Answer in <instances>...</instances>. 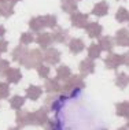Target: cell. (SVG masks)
I'll use <instances>...</instances> for the list:
<instances>
[{
	"label": "cell",
	"mask_w": 129,
	"mask_h": 130,
	"mask_svg": "<svg viewBox=\"0 0 129 130\" xmlns=\"http://www.w3.org/2000/svg\"><path fill=\"white\" fill-rule=\"evenodd\" d=\"M34 40H36V38H34L33 33H30V31H25V33H22V34H21V38H19L21 44H23V45L32 44Z\"/></svg>",
	"instance_id": "obj_32"
},
{
	"label": "cell",
	"mask_w": 129,
	"mask_h": 130,
	"mask_svg": "<svg viewBox=\"0 0 129 130\" xmlns=\"http://www.w3.org/2000/svg\"><path fill=\"white\" fill-rule=\"evenodd\" d=\"M8 130H19V127H10Z\"/></svg>",
	"instance_id": "obj_41"
},
{
	"label": "cell",
	"mask_w": 129,
	"mask_h": 130,
	"mask_svg": "<svg viewBox=\"0 0 129 130\" xmlns=\"http://www.w3.org/2000/svg\"><path fill=\"white\" fill-rule=\"evenodd\" d=\"M128 47H129V44H128Z\"/></svg>",
	"instance_id": "obj_44"
},
{
	"label": "cell",
	"mask_w": 129,
	"mask_h": 130,
	"mask_svg": "<svg viewBox=\"0 0 129 130\" xmlns=\"http://www.w3.org/2000/svg\"><path fill=\"white\" fill-rule=\"evenodd\" d=\"M85 88V81L82 75H71L67 81H65L63 85H61V94H63L66 99H73Z\"/></svg>",
	"instance_id": "obj_1"
},
{
	"label": "cell",
	"mask_w": 129,
	"mask_h": 130,
	"mask_svg": "<svg viewBox=\"0 0 129 130\" xmlns=\"http://www.w3.org/2000/svg\"><path fill=\"white\" fill-rule=\"evenodd\" d=\"M10 3H11V4H17V3L18 2H21V0H8Z\"/></svg>",
	"instance_id": "obj_39"
},
{
	"label": "cell",
	"mask_w": 129,
	"mask_h": 130,
	"mask_svg": "<svg viewBox=\"0 0 129 130\" xmlns=\"http://www.w3.org/2000/svg\"><path fill=\"white\" fill-rule=\"evenodd\" d=\"M69 50H70L71 54L77 55L85 50V44L81 38H71L70 43H69Z\"/></svg>",
	"instance_id": "obj_19"
},
{
	"label": "cell",
	"mask_w": 129,
	"mask_h": 130,
	"mask_svg": "<svg viewBox=\"0 0 129 130\" xmlns=\"http://www.w3.org/2000/svg\"><path fill=\"white\" fill-rule=\"evenodd\" d=\"M47 130H62V123L59 121V118H54V119H48L47 125H45Z\"/></svg>",
	"instance_id": "obj_31"
},
{
	"label": "cell",
	"mask_w": 129,
	"mask_h": 130,
	"mask_svg": "<svg viewBox=\"0 0 129 130\" xmlns=\"http://www.w3.org/2000/svg\"><path fill=\"white\" fill-rule=\"evenodd\" d=\"M92 14L95 17H106L107 14H109V3L104 2V0H102V2L96 3L95 6H93L92 8Z\"/></svg>",
	"instance_id": "obj_16"
},
{
	"label": "cell",
	"mask_w": 129,
	"mask_h": 130,
	"mask_svg": "<svg viewBox=\"0 0 129 130\" xmlns=\"http://www.w3.org/2000/svg\"><path fill=\"white\" fill-rule=\"evenodd\" d=\"M116 45V41L111 36H102L99 38V47L102 51L106 52H113V48Z\"/></svg>",
	"instance_id": "obj_15"
},
{
	"label": "cell",
	"mask_w": 129,
	"mask_h": 130,
	"mask_svg": "<svg viewBox=\"0 0 129 130\" xmlns=\"http://www.w3.org/2000/svg\"><path fill=\"white\" fill-rule=\"evenodd\" d=\"M116 85L121 89H125L129 85V75L126 73H118L116 75Z\"/></svg>",
	"instance_id": "obj_26"
},
{
	"label": "cell",
	"mask_w": 129,
	"mask_h": 130,
	"mask_svg": "<svg viewBox=\"0 0 129 130\" xmlns=\"http://www.w3.org/2000/svg\"><path fill=\"white\" fill-rule=\"evenodd\" d=\"M44 62V56L43 52L40 50H32L26 54V56L22 59L19 63L27 70H32V69H37L40 64H43Z\"/></svg>",
	"instance_id": "obj_2"
},
{
	"label": "cell",
	"mask_w": 129,
	"mask_h": 130,
	"mask_svg": "<svg viewBox=\"0 0 129 130\" xmlns=\"http://www.w3.org/2000/svg\"><path fill=\"white\" fill-rule=\"evenodd\" d=\"M15 122L18 127H25L30 125V112L26 110H18L15 115Z\"/></svg>",
	"instance_id": "obj_12"
},
{
	"label": "cell",
	"mask_w": 129,
	"mask_h": 130,
	"mask_svg": "<svg viewBox=\"0 0 129 130\" xmlns=\"http://www.w3.org/2000/svg\"><path fill=\"white\" fill-rule=\"evenodd\" d=\"M23 104H25V97L23 96H19V94H15V96H12L11 99H10V105H11V108L14 110H21V108L23 107Z\"/></svg>",
	"instance_id": "obj_27"
},
{
	"label": "cell",
	"mask_w": 129,
	"mask_h": 130,
	"mask_svg": "<svg viewBox=\"0 0 129 130\" xmlns=\"http://www.w3.org/2000/svg\"><path fill=\"white\" fill-rule=\"evenodd\" d=\"M65 100H66V97L63 94H58V96H55V94H48V96L45 97V107L51 111L58 112L62 108Z\"/></svg>",
	"instance_id": "obj_4"
},
{
	"label": "cell",
	"mask_w": 129,
	"mask_h": 130,
	"mask_svg": "<svg viewBox=\"0 0 129 130\" xmlns=\"http://www.w3.org/2000/svg\"><path fill=\"white\" fill-rule=\"evenodd\" d=\"M34 41H36V43L39 44L40 47L43 48V50H47V48H50V47H51V44L54 43L51 33H48V31H43V33H39Z\"/></svg>",
	"instance_id": "obj_13"
},
{
	"label": "cell",
	"mask_w": 129,
	"mask_h": 130,
	"mask_svg": "<svg viewBox=\"0 0 129 130\" xmlns=\"http://www.w3.org/2000/svg\"><path fill=\"white\" fill-rule=\"evenodd\" d=\"M104 64H106V67L109 70H117L121 64H122V55L110 52V54L104 58Z\"/></svg>",
	"instance_id": "obj_6"
},
{
	"label": "cell",
	"mask_w": 129,
	"mask_h": 130,
	"mask_svg": "<svg viewBox=\"0 0 129 130\" xmlns=\"http://www.w3.org/2000/svg\"><path fill=\"white\" fill-rule=\"evenodd\" d=\"M6 78L8 84H18L21 79H22V73H21L19 69H11L6 73Z\"/></svg>",
	"instance_id": "obj_20"
},
{
	"label": "cell",
	"mask_w": 129,
	"mask_h": 130,
	"mask_svg": "<svg viewBox=\"0 0 129 130\" xmlns=\"http://www.w3.org/2000/svg\"><path fill=\"white\" fill-rule=\"evenodd\" d=\"M116 114L121 118H129V101H121L116 104Z\"/></svg>",
	"instance_id": "obj_23"
},
{
	"label": "cell",
	"mask_w": 129,
	"mask_h": 130,
	"mask_svg": "<svg viewBox=\"0 0 129 130\" xmlns=\"http://www.w3.org/2000/svg\"><path fill=\"white\" fill-rule=\"evenodd\" d=\"M71 77V70L69 66H59L56 69V79L58 81H67L69 78Z\"/></svg>",
	"instance_id": "obj_22"
},
{
	"label": "cell",
	"mask_w": 129,
	"mask_h": 130,
	"mask_svg": "<svg viewBox=\"0 0 129 130\" xmlns=\"http://www.w3.org/2000/svg\"><path fill=\"white\" fill-rule=\"evenodd\" d=\"M61 7H62V11L66 14H71L78 11V4H77V0H62L61 2Z\"/></svg>",
	"instance_id": "obj_18"
},
{
	"label": "cell",
	"mask_w": 129,
	"mask_h": 130,
	"mask_svg": "<svg viewBox=\"0 0 129 130\" xmlns=\"http://www.w3.org/2000/svg\"><path fill=\"white\" fill-rule=\"evenodd\" d=\"M125 127H126L129 130V119H128V122H126V125H125Z\"/></svg>",
	"instance_id": "obj_40"
},
{
	"label": "cell",
	"mask_w": 129,
	"mask_h": 130,
	"mask_svg": "<svg viewBox=\"0 0 129 130\" xmlns=\"http://www.w3.org/2000/svg\"><path fill=\"white\" fill-rule=\"evenodd\" d=\"M52 36V40L55 41V43H59V44H65L66 41L69 40V31L63 29V27L61 26H56L54 29V31L51 33Z\"/></svg>",
	"instance_id": "obj_9"
},
{
	"label": "cell",
	"mask_w": 129,
	"mask_h": 130,
	"mask_svg": "<svg viewBox=\"0 0 129 130\" xmlns=\"http://www.w3.org/2000/svg\"><path fill=\"white\" fill-rule=\"evenodd\" d=\"M10 96V85L8 82H0V100L7 99Z\"/></svg>",
	"instance_id": "obj_33"
},
{
	"label": "cell",
	"mask_w": 129,
	"mask_h": 130,
	"mask_svg": "<svg viewBox=\"0 0 129 130\" xmlns=\"http://www.w3.org/2000/svg\"><path fill=\"white\" fill-rule=\"evenodd\" d=\"M85 31L91 38H100L102 37L103 26L97 22H88V25L85 26Z\"/></svg>",
	"instance_id": "obj_8"
},
{
	"label": "cell",
	"mask_w": 129,
	"mask_h": 130,
	"mask_svg": "<svg viewBox=\"0 0 129 130\" xmlns=\"http://www.w3.org/2000/svg\"><path fill=\"white\" fill-rule=\"evenodd\" d=\"M29 52V50H27V47L26 45H23V44H19V45H17L15 48L12 50V60H15V62H21L23 58L26 56V54Z\"/></svg>",
	"instance_id": "obj_17"
},
{
	"label": "cell",
	"mask_w": 129,
	"mask_h": 130,
	"mask_svg": "<svg viewBox=\"0 0 129 130\" xmlns=\"http://www.w3.org/2000/svg\"><path fill=\"white\" fill-rule=\"evenodd\" d=\"M122 64L126 66V67H129V51L125 52V54L122 55Z\"/></svg>",
	"instance_id": "obj_37"
},
{
	"label": "cell",
	"mask_w": 129,
	"mask_h": 130,
	"mask_svg": "<svg viewBox=\"0 0 129 130\" xmlns=\"http://www.w3.org/2000/svg\"><path fill=\"white\" fill-rule=\"evenodd\" d=\"M44 56V62L48 63V64H58L61 62V52H59L56 48H47L45 52H43Z\"/></svg>",
	"instance_id": "obj_7"
},
{
	"label": "cell",
	"mask_w": 129,
	"mask_h": 130,
	"mask_svg": "<svg viewBox=\"0 0 129 130\" xmlns=\"http://www.w3.org/2000/svg\"><path fill=\"white\" fill-rule=\"evenodd\" d=\"M89 21V15L85 12H80L76 11L70 15V23L73 27H77V29H85V26L88 25Z\"/></svg>",
	"instance_id": "obj_5"
},
{
	"label": "cell",
	"mask_w": 129,
	"mask_h": 130,
	"mask_svg": "<svg viewBox=\"0 0 129 130\" xmlns=\"http://www.w3.org/2000/svg\"><path fill=\"white\" fill-rule=\"evenodd\" d=\"M114 41H116V44L118 47H128V44H129V30L125 29V27L117 30Z\"/></svg>",
	"instance_id": "obj_10"
},
{
	"label": "cell",
	"mask_w": 129,
	"mask_h": 130,
	"mask_svg": "<svg viewBox=\"0 0 129 130\" xmlns=\"http://www.w3.org/2000/svg\"><path fill=\"white\" fill-rule=\"evenodd\" d=\"M100 54H102V50H100L99 44H91L88 47V58L95 60V59L100 58Z\"/></svg>",
	"instance_id": "obj_28"
},
{
	"label": "cell",
	"mask_w": 129,
	"mask_h": 130,
	"mask_svg": "<svg viewBox=\"0 0 129 130\" xmlns=\"http://www.w3.org/2000/svg\"><path fill=\"white\" fill-rule=\"evenodd\" d=\"M78 69H80V73H81L82 77L89 75V74H92V73L95 71V62H93L92 59L87 58V59H84V60L80 62Z\"/></svg>",
	"instance_id": "obj_11"
},
{
	"label": "cell",
	"mask_w": 129,
	"mask_h": 130,
	"mask_svg": "<svg viewBox=\"0 0 129 130\" xmlns=\"http://www.w3.org/2000/svg\"><path fill=\"white\" fill-rule=\"evenodd\" d=\"M117 130H128L126 127H125V126H124V127H120V129H117Z\"/></svg>",
	"instance_id": "obj_42"
},
{
	"label": "cell",
	"mask_w": 129,
	"mask_h": 130,
	"mask_svg": "<svg viewBox=\"0 0 129 130\" xmlns=\"http://www.w3.org/2000/svg\"><path fill=\"white\" fill-rule=\"evenodd\" d=\"M12 14H14V4H11L10 2H6L3 4H0V17L10 18Z\"/></svg>",
	"instance_id": "obj_25"
},
{
	"label": "cell",
	"mask_w": 129,
	"mask_h": 130,
	"mask_svg": "<svg viewBox=\"0 0 129 130\" xmlns=\"http://www.w3.org/2000/svg\"><path fill=\"white\" fill-rule=\"evenodd\" d=\"M44 89L47 93L54 94L61 92V85H59V81L56 78H47L44 82Z\"/></svg>",
	"instance_id": "obj_14"
},
{
	"label": "cell",
	"mask_w": 129,
	"mask_h": 130,
	"mask_svg": "<svg viewBox=\"0 0 129 130\" xmlns=\"http://www.w3.org/2000/svg\"><path fill=\"white\" fill-rule=\"evenodd\" d=\"M25 93H26L27 99L36 101V100H39L41 97V94H43V89H41L40 86H37V85H30L29 88H26V92Z\"/></svg>",
	"instance_id": "obj_21"
},
{
	"label": "cell",
	"mask_w": 129,
	"mask_h": 130,
	"mask_svg": "<svg viewBox=\"0 0 129 130\" xmlns=\"http://www.w3.org/2000/svg\"><path fill=\"white\" fill-rule=\"evenodd\" d=\"M48 108L47 107H41L39 110H36L34 112H30V125L33 126H45L48 122Z\"/></svg>",
	"instance_id": "obj_3"
},
{
	"label": "cell",
	"mask_w": 129,
	"mask_h": 130,
	"mask_svg": "<svg viewBox=\"0 0 129 130\" xmlns=\"http://www.w3.org/2000/svg\"><path fill=\"white\" fill-rule=\"evenodd\" d=\"M7 50H8V41L0 38V54H4L7 52Z\"/></svg>",
	"instance_id": "obj_36"
},
{
	"label": "cell",
	"mask_w": 129,
	"mask_h": 130,
	"mask_svg": "<svg viewBox=\"0 0 129 130\" xmlns=\"http://www.w3.org/2000/svg\"><path fill=\"white\" fill-rule=\"evenodd\" d=\"M6 34V27L3 25H0V37H3Z\"/></svg>",
	"instance_id": "obj_38"
},
{
	"label": "cell",
	"mask_w": 129,
	"mask_h": 130,
	"mask_svg": "<svg viewBox=\"0 0 129 130\" xmlns=\"http://www.w3.org/2000/svg\"><path fill=\"white\" fill-rule=\"evenodd\" d=\"M6 2H8V0H0V4H3V3H6Z\"/></svg>",
	"instance_id": "obj_43"
},
{
	"label": "cell",
	"mask_w": 129,
	"mask_h": 130,
	"mask_svg": "<svg viewBox=\"0 0 129 130\" xmlns=\"http://www.w3.org/2000/svg\"><path fill=\"white\" fill-rule=\"evenodd\" d=\"M43 21H44V26L45 27H50V29H55L56 27V15H52V14H47V15L43 17Z\"/></svg>",
	"instance_id": "obj_30"
},
{
	"label": "cell",
	"mask_w": 129,
	"mask_h": 130,
	"mask_svg": "<svg viewBox=\"0 0 129 130\" xmlns=\"http://www.w3.org/2000/svg\"><path fill=\"white\" fill-rule=\"evenodd\" d=\"M50 73H51L50 67L45 66V64H40L39 67H37V74H39L40 78H45V79H47L48 75H50Z\"/></svg>",
	"instance_id": "obj_34"
},
{
	"label": "cell",
	"mask_w": 129,
	"mask_h": 130,
	"mask_svg": "<svg viewBox=\"0 0 129 130\" xmlns=\"http://www.w3.org/2000/svg\"><path fill=\"white\" fill-rule=\"evenodd\" d=\"M10 70V62L6 59H0V75H6V73Z\"/></svg>",
	"instance_id": "obj_35"
},
{
	"label": "cell",
	"mask_w": 129,
	"mask_h": 130,
	"mask_svg": "<svg viewBox=\"0 0 129 130\" xmlns=\"http://www.w3.org/2000/svg\"><path fill=\"white\" fill-rule=\"evenodd\" d=\"M116 19H117V22H120V23H124V22H126V21H129V11L125 7H120L116 12Z\"/></svg>",
	"instance_id": "obj_29"
},
{
	"label": "cell",
	"mask_w": 129,
	"mask_h": 130,
	"mask_svg": "<svg viewBox=\"0 0 129 130\" xmlns=\"http://www.w3.org/2000/svg\"><path fill=\"white\" fill-rule=\"evenodd\" d=\"M29 27L32 31H39L41 33V30L44 29V21H43V17H34L29 21Z\"/></svg>",
	"instance_id": "obj_24"
}]
</instances>
